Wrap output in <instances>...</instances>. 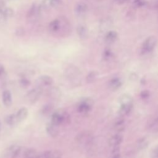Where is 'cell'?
<instances>
[{"mask_svg": "<svg viewBox=\"0 0 158 158\" xmlns=\"http://www.w3.org/2000/svg\"><path fill=\"white\" fill-rule=\"evenodd\" d=\"M51 116V122L58 126L62 124L67 123L70 122V115L66 111L62 109L54 111Z\"/></svg>", "mask_w": 158, "mask_h": 158, "instance_id": "1", "label": "cell"}, {"mask_svg": "<svg viewBox=\"0 0 158 158\" xmlns=\"http://www.w3.org/2000/svg\"><path fill=\"white\" fill-rule=\"evenodd\" d=\"M157 44V38L154 36L148 37L141 45L140 53L141 55H146L151 53L155 48Z\"/></svg>", "mask_w": 158, "mask_h": 158, "instance_id": "2", "label": "cell"}, {"mask_svg": "<svg viewBox=\"0 0 158 158\" xmlns=\"http://www.w3.org/2000/svg\"><path fill=\"white\" fill-rule=\"evenodd\" d=\"M65 75L67 78L71 80L74 85H78L81 82V73L80 70L75 66H69L65 70Z\"/></svg>", "mask_w": 158, "mask_h": 158, "instance_id": "3", "label": "cell"}, {"mask_svg": "<svg viewBox=\"0 0 158 158\" xmlns=\"http://www.w3.org/2000/svg\"><path fill=\"white\" fill-rule=\"evenodd\" d=\"M59 19V26L56 35L60 37H65L69 35L71 32V25L69 22L64 17H60Z\"/></svg>", "mask_w": 158, "mask_h": 158, "instance_id": "4", "label": "cell"}, {"mask_svg": "<svg viewBox=\"0 0 158 158\" xmlns=\"http://www.w3.org/2000/svg\"><path fill=\"white\" fill-rule=\"evenodd\" d=\"M43 93V89L39 86L30 90L26 94L27 101L30 104L35 103L41 97Z\"/></svg>", "mask_w": 158, "mask_h": 158, "instance_id": "5", "label": "cell"}, {"mask_svg": "<svg viewBox=\"0 0 158 158\" xmlns=\"http://www.w3.org/2000/svg\"><path fill=\"white\" fill-rule=\"evenodd\" d=\"M94 104L91 98H85L81 101L77 106V111L81 114H86L89 112Z\"/></svg>", "mask_w": 158, "mask_h": 158, "instance_id": "6", "label": "cell"}, {"mask_svg": "<svg viewBox=\"0 0 158 158\" xmlns=\"http://www.w3.org/2000/svg\"><path fill=\"white\" fill-rule=\"evenodd\" d=\"M41 9L40 6L36 4H33L27 14V18L30 21H35L39 17Z\"/></svg>", "mask_w": 158, "mask_h": 158, "instance_id": "7", "label": "cell"}, {"mask_svg": "<svg viewBox=\"0 0 158 158\" xmlns=\"http://www.w3.org/2000/svg\"><path fill=\"white\" fill-rule=\"evenodd\" d=\"M77 141L83 145H89L93 141L92 136L87 132H82L77 136Z\"/></svg>", "mask_w": 158, "mask_h": 158, "instance_id": "8", "label": "cell"}, {"mask_svg": "<svg viewBox=\"0 0 158 158\" xmlns=\"http://www.w3.org/2000/svg\"><path fill=\"white\" fill-rule=\"evenodd\" d=\"M53 83V79L51 77L44 75L40 76L37 80L38 86L42 88L43 86H51Z\"/></svg>", "mask_w": 158, "mask_h": 158, "instance_id": "9", "label": "cell"}, {"mask_svg": "<svg viewBox=\"0 0 158 158\" xmlns=\"http://www.w3.org/2000/svg\"><path fill=\"white\" fill-rule=\"evenodd\" d=\"M46 130L48 135L52 138L56 137L59 133L58 125H56L52 122L47 123L46 126Z\"/></svg>", "mask_w": 158, "mask_h": 158, "instance_id": "10", "label": "cell"}, {"mask_svg": "<svg viewBox=\"0 0 158 158\" xmlns=\"http://www.w3.org/2000/svg\"><path fill=\"white\" fill-rule=\"evenodd\" d=\"M123 141V136L122 135L118 133L112 136L109 139V145L111 148L120 146V144Z\"/></svg>", "mask_w": 158, "mask_h": 158, "instance_id": "11", "label": "cell"}, {"mask_svg": "<svg viewBox=\"0 0 158 158\" xmlns=\"http://www.w3.org/2000/svg\"><path fill=\"white\" fill-rule=\"evenodd\" d=\"M2 101L6 107H10L12 104V94L9 90L6 89L2 94Z\"/></svg>", "mask_w": 158, "mask_h": 158, "instance_id": "12", "label": "cell"}, {"mask_svg": "<svg viewBox=\"0 0 158 158\" xmlns=\"http://www.w3.org/2000/svg\"><path fill=\"white\" fill-rule=\"evenodd\" d=\"M75 11L77 16L80 17H83L87 13L88 6L86 4L83 2H80L76 6Z\"/></svg>", "mask_w": 158, "mask_h": 158, "instance_id": "13", "label": "cell"}, {"mask_svg": "<svg viewBox=\"0 0 158 158\" xmlns=\"http://www.w3.org/2000/svg\"><path fill=\"white\" fill-rule=\"evenodd\" d=\"M118 38V34L115 31L109 30L108 31L104 37V40L106 43L107 44H110L114 43Z\"/></svg>", "mask_w": 158, "mask_h": 158, "instance_id": "14", "label": "cell"}, {"mask_svg": "<svg viewBox=\"0 0 158 158\" xmlns=\"http://www.w3.org/2000/svg\"><path fill=\"white\" fill-rule=\"evenodd\" d=\"M21 148L18 145H12L7 149V154L10 158H17L20 153Z\"/></svg>", "mask_w": 158, "mask_h": 158, "instance_id": "15", "label": "cell"}, {"mask_svg": "<svg viewBox=\"0 0 158 158\" xmlns=\"http://www.w3.org/2000/svg\"><path fill=\"white\" fill-rule=\"evenodd\" d=\"M122 85V80L117 77L113 78H112L109 81V88L112 90V91H116L118 89H119L121 86Z\"/></svg>", "mask_w": 158, "mask_h": 158, "instance_id": "16", "label": "cell"}, {"mask_svg": "<svg viewBox=\"0 0 158 158\" xmlns=\"http://www.w3.org/2000/svg\"><path fill=\"white\" fill-rule=\"evenodd\" d=\"M114 128L118 132H121L125 130V122L123 117H120L115 120L114 123Z\"/></svg>", "mask_w": 158, "mask_h": 158, "instance_id": "17", "label": "cell"}, {"mask_svg": "<svg viewBox=\"0 0 158 158\" xmlns=\"http://www.w3.org/2000/svg\"><path fill=\"white\" fill-rule=\"evenodd\" d=\"M112 25V20L110 18H104L99 23V29L101 31H106L110 29Z\"/></svg>", "mask_w": 158, "mask_h": 158, "instance_id": "18", "label": "cell"}, {"mask_svg": "<svg viewBox=\"0 0 158 158\" xmlns=\"http://www.w3.org/2000/svg\"><path fill=\"white\" fill-rule=\"evenodd\" d=\"M48 96L53 99H59L61 96V91L57 86L51 87L48 91Z\"/></svg>", "mask_w": 158, "mask_h": 158, "instance_id": "19", "label": "cell"}, {"mask_svg": "<svg viewBox=\"0 0 158 158\" xmlns=\"http://www.w3.org/2000/svg\"><path fill=\"white\" fill-rule=\"evenodd\" d=\"M28 114V110L27 108L23 107L19 109V110L15 114L16 117L19 122H22L25 120Z\"/></svg>", "mask_w": 158, "mask_h": 158, "instance_id": "20", "label": "cell"}, {"mask_svg": "<svg viewBox=\"0 0 158 158\" xmlns=\"http://www.w3.org/2000/svg\"><path fill=\"white\" fill-rule=\"evenodd\" d=\"M133 104H127V105H120V109L118 110V114L120 117H124L128 115L132 109Z\"/></svg>", "mask_w": 158, "mask_h": 158, "instance_id": "21", "label": "cell"}, {"mask_svg": "<svg viewBox=\"0 0 158 158\" xmlns=\"http://www.w3.org/2000/svg\"><path fill=\"white\" fill-rule=\"evenodd\" d=\"M118 102L120 105L133 104V99L132 97L128 94H122L118 99Z\"/></svg>", "mask_w": 158, "mask_h": 158, "instance_id": "22", "label": "cell"}, {"mask_svg": "<svg viewBox=\"0 0 158 158\" xmlns=\"http://www.w3.org/2000/svg\"><path fill=\"white\" fill-rule=\"evenodd\" d=\"M77 33L78 36L82 40H85L88 38V32L86 27L85 25H79L77 28Z\"/></svg>", "mask_w": 158, "mask_h": 158, "instance_id": "23", "label": "cell"}, {"mask_svg": "<svg viewBox=\"0 0 158 158\" xmlns=\"http://www.w3.org/2000/svg\"><path fill=\"white\" fill-rule=\"evenodd\" d=\"M61 156L58 151H46L40 155V158H57Z\"/></svg>", "mask_w": 158, "mask_h": 158, "instance_id": "24", "label": "cell"}, {"mask_svg": "<svg viewBox=\"0 0 158 158\" xmlns=\"http://www.w3.org/2000/svg\"><path fill=\"white\" fill-rule=\"evenodd\" d=\"M25 158H40L39 152L33 148H28L24 152Z\"/></svg>", "mask_w": 158, "mask_h": 158, "instance_id": "25", "label": "cell"}, {"mask_svg": "<svg viewBox=\"0 0 158 158\" xmlns=\"http://www.w3.org/2000/svg\"><path fill=\"white\" fill-rule=\"evenodd\" d=\"M4 120H5L6 123L10 127L15 126L19 123L17 118L16 117L15 114H11L7 115L6 117Z\"/></svg>", "mask_w": 158, "mask_h": 158, "instance_id": "26", "label": "cell"}, {"mask_svg": "<svg viewBox=\"0 0 158 158\" xmlns=\"http://www.w3.org/2000/svg\"><path fill=\"white\" fill-rule=\"evenodd\" d=\"M59 19H56L54 20H52L49 24V31H50V33H51L53 35H56L58 28H59Z\"/></svg>", "mask_w": 158, "mask_h": 158, "instance_id": "27", "label": "cell"}, {"mask_svg": "<svg viewBox=\"0 0 158 158\" xmlns=\"http://www.w3.org/2000/svg\"><path fill=\"white\" fill-rule=\"evenodd\" d=\"M149 144V140L146 137H141L136 141L137 148L139 150L145 149Z\"/></svg>", "mask_w": 158, "mask_h": 158, "instance_id": "28", "label": "cell"}, {"mask_svg": "<svg viewBox=\"0 0 158 158\" xmlns=\"http://www.w3.org/2000/svg\"><path fill=\"white\" fill-rule=\"evenodd\" d=\"M148 129L150 130L152 132H157L158 129L157 118L155 117L149 120L148 123Z\"/></svg>", "mask_w": 158, "mask_h": 158, "instance_id": "29", "label": "cell"}, {"mask_svg": "<svg viewBox=\"0 0 158 158\" xmlns=\"http://www.w3.org/2000/svg\"><path fill=\"white\" fill-rule=\"evenodd\" d=\"M98 72H96V71H91L86 76V80L87 81V83H93L94 82L97 77H98Z\"/></svg>", "mask_w": 158, "mask_h": 158, "instance_id": "30", "label": "cell"}, {"mask_svg": "<svg viewBox=\"0 0 158 158\" xmlns=\"http://www.w3.org/2000/svg\"><path fill=\"white\" fill-rule=\"evenodd\" d=\"M52 111H53V107L51 104H48V105L44 106V107L42 109V113L45 115H50L51 114H52L54 112Z\"/></svg>", "mask_w": 158, "mask_h": 158, "instance_id": "31", "label": "cell"}, {"mask_svg": "<svg viewBox=\"0 0 158 158\" xmlns=\"http://www.w3.org/2000/svg\"><path fill=\"white\" fill-rule=\"evenodd\" d=\"M146 4V0H134L133 2V6L135 7L139 8L144 6Z\"/></svg>", "mask_w": 158, "mask_h": 158, "instance_id": "32", "label": "cell"}, {"mask_svg": "<svg viewBox=\"0 0 158 158\" xmlns=\"http://www.w3.org/2000/svg\"><path fill=\"white\" fill-rule=\"evenodd\" d=\"M19 83L21 85V86H22L23 88H27L30 85V81L28 79H27V78L23 77L20 79Z\"/></svg>", "mask_w": 158, "mask_h": 158, "instance_id": "33", "label": "cell"}, {"mask_svg": "<svg viewBox=\"0 0 158 158\" xmlns=\"http://www.w3.org/2000/svg\"><path fill=\"white\" fill-rule=\"evenodd\" d=\"M112 56V52L109 49H106L103 52V58L106 60H109Z\"/></svg>", "mask_w": 158, "mask_h": 158, "instance_id": "34", "label": "cell"}, {"mask_svg": "<svg viewBox=\"0 0 158 158\" xmlns=\"http://www.w3.org/2000/svg\"><path fill=\"white\" fill-rule=\"evenodd\" d=\"M62 2V0H49L51 7H58L59 6L61 5Z\"/></svg>", "mask_w": 158, "mask_h": 158, "instance_id": "35", "label": "cell"}, {"mask_svg": "<svg viewBox=\"0 0 158 158\" xmlns=\"http://www.w3.org/2000/svg\"><path fill=\"white\" fill-rule=\"evenodd\" d=\"M150 156L151 158H158V148L157 146L152 149Z\"/></svg>", "mask_w": 158, "mask_h": 158, "instance_id": "36", "label": "cell"}, {"mask_svg": "<svg viewBox=\"0 0 158 158\" xmlns=\"http://www.w3.org/2000/svg\"><path fill=\"white\" fill-rule=\"evenodd\" d=\"M150 96V93L148 90H143L140 93V96L143 99H147Z\"/></svg>", "mask_w": 158, "mask_h": 158, "instance_id": "37", "label": "cell"}, {"mask_svg": "<svg viewBox=\"0 0 158 158\" xmlns=\"http://www.w3.org/2000/svg\"><path fill=\"white\" fill-rule=\"evenodd\" d=\"M41 9L42 10V9H48L49 7H51L50 5V2H49V0H43L41 4L40 5Z\"/></svg>", "mask_w": 158, "mask_h": 158, "instance_id": "38", "label": "cell"}, {"mask_svg": "<svg viewBox=\"0 0 158 158\" xmlns=\"http://www.w3.org/2000/svg\"><path fill=\"white\" fill-rule=\"evenodd\" d=\"M6 70L4 67V66L1 64H0V78H2L4 77H6Z\"/></svg>", "mask_w": 158, "mask_h": 158, "instance_id": "39", "label": "cell"}, {"mask_svg": "<svg viewBox=\"0 0 158 158\" xmlns=\"http://www.w3.org/2000/svg\"><path fill=\"white\" fill-rule=\"evenodd\" d=\"M6 8L7 7L6 6L4 1L3 0H0V12L4 13Z\"/></svg>", "mask_w": 158, "mask_h": 158, "instance_id": "40", "label": "cell"}, {"mask_svg": "<svg viewBox=\"0 0 158 158\" xmlns=\"http://www.w3.org/2000/svg\"><path fill=\"white\" fill-rule=\"evenodd\" d=\"M157 1L158 0H150V6L154 9H157Z\"/></svg>", "mask_w": 158, "mask_h": 158, "instance_id": "41", "label": "cell"}, {"mask_svg": "<svg viewBox=\"0 0 158 158\" xmlns=\"http://www.w3.org/2000/svg\"><path fill=\"white\" fill-rule=\"evenodd\" d=\"M130 80H131L132 81H135L138 79V75L135 73H132L130 75Z\"/></svg>", "mask_w": 158, "mask_h": 158, "instance_id": "42", "label": "cell"}, {"mask_svg": "<svg viewBox=\"0 0 158 158\" xmlns=\"http://www.w3.org/2000/svg\"><path fill=\"white\" fill-rule=\"evenodd\" d=\"M111 158H122V156L120 154V152L112 154V157Z\"/></svg>", "mask_w": 158, "mask_h": 158, "instance_id": "43", "label": "cell"}, {"mask_svg": "<svg viewBox=\"0 0 158 158\" xmlns=\"http://www.w3.org/2000/svg\"><path fill=\"white\" fill-rule=\"evenodd\" d=\"M128 0H115V1L118 4H122L127 2Z\"/></svg>", "mask_w": 158, "mask_h": 158, "instance_id": "44", "label": "cell"}, {"mask_svg": "<svg viewBox=\"0 0 158 158\" xmlns=\"http://www.w3.org/2000/svg\"><path fill=\"white\" fill-rule=\"evenodd\" d=\"M146 79H145V78L144 77V78H142V79L141 80V83H142V84H145V83H146Z\"/></svg>", "mask_w": 158, "mask_h": 158, "instance_id": "45", "label": "cell"}, {"mask_svg": "<svg viewBox=\"0 0 158 158\" xmlns=\"http://www.w3.org/2000/svg\"><path fill=\"white\" fill-rule=\"evenodd\" d=\"M1 120H0V130H1Z\"/></svg>", "mask_w": 158, "mask_h": 158, "instance_id": "46", "label": "cell"}, {"mask_svg": "<svg viewBox=\"0 0 158 158\" xmlns=\"http://www.w3.org/2000/svg\"><path fill=\"white\" fill-rule=\"evenodd\" d=\"M57 158H62V157H61V156H60V157H57Z\"/></svg>", "mask_w": 158, "mask_h": 158, "instance_id": "47", "label": "cell"}]
</instances>
